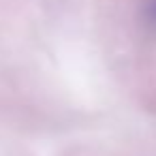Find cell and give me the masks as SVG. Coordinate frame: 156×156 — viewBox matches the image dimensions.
<instances>
[{
  "mask_svg": "<svg viewBox=\"0 0 156 156\" xmlns=\"http://www.w3.org/2000/svg\"><path fill=\"white\" fill-rule=\"evenodd\" d=\"M145 20H147L150 28L156 30V0H147V5H145Z\"/></svg>",
  "mask_w": 156,
  "mask_h": 156,
  "instance_id": "1",
  "label": "cell"
}]
</instances>
